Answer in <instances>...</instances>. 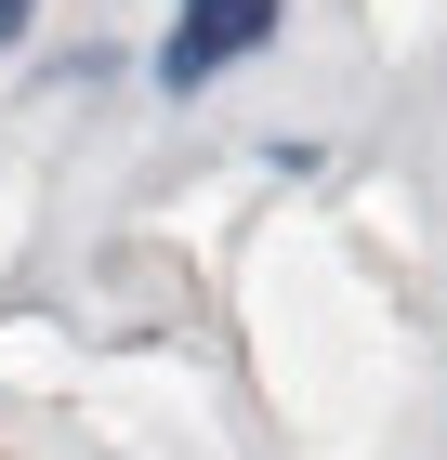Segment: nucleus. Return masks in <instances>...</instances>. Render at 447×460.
Masks as SVG:
<instances>
[{
    "instance_id": "2",
    "label": "nucleus",
    "mask_w": 447,
    "mask_h": 460,
    "mask_svg": "<svg viewBox=\"0 0 447 460\" xmlns=\"http://www.w3.org/2000/svg\"><path fill=\"white\" fill-rule=\"evenodd\" d=\"M27 13H40V0H0V53H13V40H27Z\"/></svg>"
},
{
    "instance_id": "1",
    "label": "nucleus",
    "mask_w": 447,
    "mask_h": 460,
    "mask_svg": "<svg viewBox=\"0 0 447 460\" xmlns=\"http://www.w3.org/2000/svg\"><path fill=\"white\" fill-rule=\"evenodd\" d=\"M276 40V0H172V40H158V93H210L224 66H250Z\"/></svg>"
}]
</instances>
